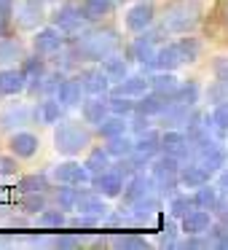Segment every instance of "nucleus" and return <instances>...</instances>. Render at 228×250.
Listing matches in <instances>:
<instances>
[{"label": "nucleus", "mask_w": 228, "mask_h": 250, "mask_svg": "<svg viewBox=\"0 0 228 250\" xmlns=\"http://www.w3.org/2000/svg\"><path fill=\"white\" fill-rule=\"evenodd\" d=\"M67 46L81 62H102L121 51V38L110 27H86L78 35H67Z\"/></svg>", "instance_id": "nucleus-1"}, {"label": "nucleus", "mask_w": 228, "mask_h": 250, "mask_svg": "<svg viewBox=\"0 0 228 250\" xmlns=\"http://www.w3.org/2000/svg\"><path fill=\"white\" fill-rule=\"evenodd\" d=\"M201 17H204V6L199 0H177L164 8L161 24L172 35H188L201 24Z\"/></svg>", "instance_id": "nucleus-2"}, {"label": "nucleus", "mask_w": 228, "mask_h": 250, "mask_svg": "<svg viewBox=\"0 0 228 250\" xmlns=\"http://www.w3.org/2000/svg\"><path fill=\"white\" fill-rule=\"evenodd\" d=\"M94 140V132L86 126V121H59L54 129V148L59 156H78L81 151H86Z\"/></svg>", "instance_id": "nucleus-3"}, {"label": "nucleus", "mask_w": 228, "mask_h": 250, "mask_svg": "<svg viewBox=\"0 0 228 250\" xmlns=\"http://www.w3.org/2000/svg\"><path fill=\"white\" fill-rule=\"evenodd\" d=\"M51 24L54 27H59L65 35H78L81 30H86V14H83L81 6H73V3H65V6H59L54 14H51Z\"/></svg>", "instance_id": "nucleus-4"}, {"label": "nucleus", "mask_w": 228, "mask_h": 250, "mask_svg": "<svg viewBox=\"0 0 228 250\" xmlns=\"http://www.w3.org/2000/svg\"><path fill=\"white\" fill-rule=\"evenodd\" d=\"M92 178H94V175L86 169V164H78V162H73V159H67V162L57 164V167L51 169V180H54V183L92 186Z\"/></svg>", "instance_id": "nucleus-5"}, {"label": "nucleus", "mask_w": 228, "mask_h": 250, "mask_svg": "<svg viewBox=\"0 0 228 250\" xmlns=\"http://www.w3.org/2000/svg\"><path fill=\"white\" fill-rule=\"evenodd\" d=\"M14 19H17V24L22 30H40V24L46 19L43 0H17Z\"/></svg>", "instance_id": "nucleus-6"}, {"label": "nucleus", "mask_w": 228, "mask_h": 250, "mask_svg": "<svg viewBox=\"0 0 228 250\" xmlns=\"http://www.w3.org/2000/svg\"><path fill=\"white\" fill-rule=\"evenodd\" d=\"M33 119H35V110H30V105H24V103H8L6 108L0 110V129H3V132L24 129V126H27Z\"/></svg>", "instance_id": "nucleus-7"}, {"label": "nucleus", "mask_w": 228, "mask_h": 250, "mask_svg": "<svg viewBox=\"0 0 228 250\" xmlns=\"http://www.w3.org/2000/svg\"><path fill=\"white\" fill-rule=\"evenodd\" d=\"M148 194H156V178L151 175V169H148V172L142 169V172L132 175V178L126 180L121 199H124V205H126V207H129L132 202L142 199V196H148Z\"/></svg>", "instance_id": "nucleus-8"}, {"label": "nucleus", "mask_w": 228, "mask_h": 250, "mask_svg": "<svg viewBox=\"0 0 228 250\" xmlns=\"http://www.w3.org/2000/svg\"><path fill=\"white\" fill-rule=\"evenodd\" d=\"M124 186H126V178L115 167H108L105 172H97L92 178V188L99 191L105 199H115V196H121L124 194Z\"/></svg>", "instance_id": "nucleus-9"}, {"label": "nucleus", "mask_w": 228, "mask_h": 250, "mask_svg": "<svg viewBox=\"0 0 228 250\" xmlns=\"http://www.w3.org/2000/svg\"><path fill=\"white\" fill-rule=\"evenodd\" d=\"M33 46H35V51L38 54H43V57H51V54H57L59 49H65L67 46V35L62 33L59 27H40L38 33H35V38H33Z\"/></svg>", "instance_id": "nucleus-10"}, {"label": "nucleus", "mask_w": 228, "mask_h": 250, "mask_svg": "<svg viewBox=\"0 0 228 250\" xmlns=\"http://www.w3.org/2000/svg\"><path fill=\"white\" fill-rule=\"evenodd\" d=\"M153 24H156V8L151 0H140L126 11V30H132V33H145Z\"/></svg>", "instance_id": "nucleus-11"}, {"label": "nucleus", "mask_w": 228, "mask_h": 250, "mask_svg": "<svg viewBox=\"0 0 228 250\" xmlns=\"http://www.w3.org/2000/svg\"><path fill=\"white\" fill-rule=\"evenodd\" d=\"M156 46L158 43L148 33H137L134 43H132V60L140 62L142 73H153V70H156V51H158Z\"/></svg>", "instance_id": "nucleus-12"}, {"label": "nucleus", "mask_w": 228, "mask_h": 250, "mask_svg": "<svg viewBox=\"0 0 228 250\" xmlns=\"http://www.w3.org/2000/svg\"><path fill=\"white\" fill-rule=\"evenodd\" d=\"M161 205H164V199L158 194H148V196H142V199L132 202L126 210L132 212V218H134L137 226H142V223H153V221H156L158 212H161Z\"/></svg>", "instance_id": "nucleus-13"}, {"label": "nucleus", "mask_w": 228, "mask_h": 250, "mask_svg": "<svg viewBox=\"0 0 228 250\" xmlns=\"http://www.w3.org/2000/svg\"><path fill=\"white\" fill-rule=\"evenodd\" d=\"M81 116H83V121H86V124H92L94 129H97V126L110 116L108 94H89V97L81 103Z\"/></svg>", "instance_id": "nucleus-14"}, {"label": "nucleus", "mask_w": 228, "mask_h": 250, "mask_svg": "<svg viewBox=\"0 0 228 250\" xmlns=\"http://www.w3.org/2000/svg\"><path fill=\"white\" fill-rule=\"evenodd\" d=\"M40 148V137L35 132L27 129H17L11 137H8V151L14 153L17 159H33Z\"/></svg>", "instance_id": "nucleus-15"}, {"label": "nucleus", "mask_w": 228, "mask_h": 250, "mask_svg": "<svg viewBox=\"0 0 228 250\" xmlns=\"http://www.w3.org/2000/svg\"><path fill=\"white\" fill-rule=\"evenodd\" d=\"M78 81H81L83 92L86 94H110V76L99 67H86V70H78Z\"/></svg>", "instance_id": "nucleus-16"}, {"label": "nucleus", "mask_w": 228, "mask_h": 250, "mask_svg": "<svg viewBox=\"0 0 228 250\" xmlns=\"http://www.w3.org/2000/svg\"><path fill=\"white\" fill-rule=\"evenodd\" d=\"M215 215L212 210H201V207H193L188 215L180 218V231L183 234H207V229L212 226Z\"/></svg>", "instance_id": "nucleus-17"}, {"label": "nucleus", "mask_w": 228, "mask_h": 250, "mask_svg": "<svg viewBox=\"0 0 228 250\" xmlns=\"http://www.w3.org/2000/svg\"><path fill=\"white\" fill-rule=\"evenodd\" d=\"M27 86H30V81L22 73V67H3L0 70V94L14 97V94H22Z\"/></svg>", "instance_id": "nucleus-18"}, {"label": "nucleus", "mask_w": 228, "mask_h": 250, "mask_svg": "<svg viewBox=\"0 0 228 250\" xmlns=\"http://www.w3.org/2000/svg\"><path fill=\"white\" fill-rule=\"evenodd\" d=\"M78 212H92V215H108L110 207L105 205V196L99 194V191L94 188H86V186H81V191H78Z\"/></svg>", "instance_id": "nucleus-19"}, {"label": "nucleus", "mask_w": 228, "mask_h": 250, "mask_svg": "<svg viewBox=\"0 0 228 250\" xmlns=\"http://www.w3.org/2000/svg\"><path fill=\"white\" fill-rule=\"evenodd\" d=\"M65 110L67 108L57 97H43L38 103V108H35V121L46 126H57L62 121V116H65Z\"/></svg>", "instance_id": "nucleus-20"}, {"label": "nucleus", "mask_w": 228, "mask_h": 250, "mask_svg": "<svg viewBox=\"0 0 228 250\" xmlns=\"http://www.w3.org/2000/svg\"><path fill=\"white\" fill-rule=\"evenodd\" d=\"M145 92H151V76L140 73V76H126L124 81H118L110 94H126V97H142Z\"/></svg>", "instance_id": "nucleus-21"}, {"label": "nucleus", "mask_w": 228, "mask_h": 250, "mask_svg": "<svg viewBox=\"0 0 228 250\" xmlns=\"http://www.w3.org/2000/svg\"><path fill=\"white\" fill-rule=\"evenodd\" d=\"M110 248H124V250H148L151 242H148L145 234L140 231H129V229H115L110 231Z\"/></svg>", "instance_id": "nucleus-22"}, {"label": "nucleus", "mask_w": 228, "mask_h": 250, "mask_svg": "<svg viewBox=\"0 0 228 250\" xmlns=\"http://www.w3.org/2000/svg\"><path fill=\"white\" fill-rule=\"evenodd\" d=\"M196 162L215 175V172H220V169L228 167V148L223 146V140H217L212 148H207L204 153H199V159H196Z\"/></svg>", "instance_id": "nucleus-23"}, {"label": "nucleus", "mask_w": 228, "mask_h": 250, "mask_svg": "<svg viewBox=\"0 0 228 250\" xmlns=\"http://www.w3.org/2000/svg\"><path fill=\"white\" fill-rule=\"evenodd\" d=\"M67 78V73H62V70H51V73H46V76H40L38 81H33L30 83V94L33 97H51V94H57V89H59V83Z\"/></svg>", "instance_id": "nucleus-24"}, {"label": "nucleus", "mask_w": 228, "mask_h": 250, "mask_svg": "<svg viewBox=\"0 0 228 250\" xmlns=\"http://www.w3.org/2000/svg\"><path fill=\"white\" fill-rule=\"evenodd\" d=\"M212 172L207 167H201L199 162H188L180 167V183H183V188H199V186L209 183Z\"/></svg>", "instance_id": "nucleus-25"}, {"label": "nucleus", "mask_w": 228, "mask_h": 250, "mask_svg": "<svg viewBox=\"0 0 228 250\" xmlns=\"http://www.w3.org/2000/svg\"><path fill=\"white\" fill-rule=\"evenodd\" d=\"M83 86H81V81H78V76L76 78H65V81L59 83V89H57V100H59L65 108H78V105L83 103Z\"/></svg>", "instance_id": "nucleus-26"}, {"label": "nucleus", "mask_w": 228, "mask_h": 250, "mask_svg": "<svg viewBox=\"0 0 228 250\" xmlns=\"http://www.w3.org/2000/svg\"><path fill=\"white\" fill-rule=\"evenodd\" d=\"M180 65H185V60H183V54H180V46H177V43H164V46H158V51H156V70H169V73H174Z\"/></svg>", "instance_id": "nucleus-27"}, {"label": "nucleus", "mask_w": 228, "mask_h": 250, "mask_svg": "<svg viewBox=\"0 0 228 250\" xmlns=\"http://www.w3.org/2000/svg\"><path fill=\"white\" fill-rule=\"evenodd\" d=\"M204 121L212 126L215 137L226 140V137H228V100H223V103L212 105L209 113H204Z\"/></svg>", "instance_id": "nucleus-28"}, {"label": "nucleus", "mask_w": 228, "mask_h": 250, "mask_svg": "<svg viewBox=\"0 0 228 250\" xmlns=\"http://www.w3.org/2000/svg\"><path fill=\"white\" fill-rule=\"evenodd\" d=\"M169 105V97H161L156 92H145L142 97H137V110L134 113H145V116H161Z\"/></svg>", "instance_id": "nucleus-29"}, {"label": "nucleus", "mask_w": 228, "mask_h": 250, "mask_svg": "<svg viewBox=\"0 0 228 250\" xmlns=\"http://www.w3.org/2000/svg\"><path fill=\"white\" fill-rule=\"evenodd\" d=\"M134 151L137 153H145V156L156 159L158 153H161V132L156 129H148L142 132V135L134 137Z\"/></svg>", "instance_id": "nucleus-30"}, {"label": "nucleus", "mask_w": 228, "mask_h": 250, "mask_svg": "<svg viewBox=\"0 0 228 250\" xmlns=\"http://www.w3.org/2000/svg\"><path fill=\"white\" fill-rule=\"evenodd\" d=\"M177 86H180V81L174 78V73H169V70H156L151 76V92L161 94V97H172V94L177 92Z\"/></svg>", "instance_id": "nucleus-31"}, {"label": "nucleus", "mask_w": 228, "mask_h": 250, "mask_svg": "<svg viewBox=\"0 0 228 250\" xmlns=\"http://www.w3.org/2000/svg\"><path fill=\"white\" fill-rule=\"evenodd\" d=\"M126 132H129V119H126V116H115V113H110L108 119L97 126V135L105 137V140L118 137V135H126Z\"/></svg>", "instance_id": "nucleus-32"}, {"label": "nucleus", "mask_w": 228, "mask_h": 250, "mask_svg": "<svg viewBox=\"0 0 228 250\" xmlns=\"http://www.w3.org/2000/svg\"><path fill=\"white\" fill-rule=\"evenodd\" d=\"M78 191L81 186H70V183H57V191H54V202L59 210H76L78 207Z\"/></svg>", "instance_id": "nucleus-33"}, {"label": "nucleus", "mask_w": 228, "mask_h": 250, "mask_svg": "<svg viewBox=\"0 0 228 250\" xmlns=\"http://www.w3.org/2000/svg\"><path fill=\"white\" fill-rule=\"evenodd\" d=\"M17 60H24V49H22V43H19L17 38H11V35L0 38V65L8 67V65H14Z\"/></svg>", "instance_id": "nucleus-34"}, {"label": "nucleus", "mask_w": 228, "mask_h": 250, "mask_svg": "<svg viewBox=\"0 0 228 250\" xmlns=\"http://www.w3.org/2000/svg\"><path fill=\"white\" fill-rule=\"evenodd\" d=\"M19 194H46L51 188L49 186V175L46 172H33V175H24L19 180Z\"/></svg>", "instance_id": "nucleus-35"}, {"label": "nucleus", "mask_w": 228, "mask_h": 250, "mask_svg": "<svg viewBox=\"0 0 228 250\" xmlns=\"http://www.w3.org/2000/svg\"><path fill=\"white\" fill-rule=\"evenodd\" d=\"M105 151L113 159L132 156V153H134V137H129V132H126V135H118V137H110V140L105 143Z\"/></svg>", "instance_id": "nucleus-36"}, {"label": "nucleus", "mask_w": 228, "mask_h": 250, "mask_svg": "<svg viewBox=\"0 0 228 250\" xmlns=\"http://www.w3.org/2000/svg\"><path fill=\"white\" fill-rule=\"evenodd\" d=\"M83 164H86V169H89L92 175H97V172H105L108 167H113V156L105 151V146H102V148H92Z\"/></svg>", "instance_id": "nucleus-37"}, {"label": "nucleus", "mask_w": 228, "mask_h": 250, "mask_svg": "<svg viewBox=\"0 0 228 250\" xmlns=\"http://www.w3.org/2000/svg\"><path fill=\"white\" fill-rule=\"evenodd\" d=\"M113 6H115V0H81V8L89 22H97V19L108 17L113 11Z\"/></svg>", "instance_id": "nucleus-38"}, {"label": "nucleus", "mask_w": 228, "mask_h": 250, "mask_svg": "<svg viewBox=\"0 0 228 250\" xmlns=\"http://www.w3.org/2000/svg\"><path fill=\"white\" fill-rule=\"evenodd\" d=\"M22 73L24 76H27V81L33 83V81H38L40 76H46V73H49V67H46V60H43V54H38V51H35V57H24L22 60Z\"/></svg>", "instance_id": "nucleus-39"}, {"label": "nucleus", "mask_w": 228, "mask_h": 250, "mask_svg": "<svg viewBox=\"0 0 228 250\" xmlns=\"http://www.w3.org/2000/svg\"><path fill=\"white\" fill-rule=\"evenodd\" d=\"M217 199H220V188L217 186H199V188H193V202L196 207H201V210H212V207L217 205Z\"/></svg>", "instance_id": "nucleus-40"}, {"label": "nucleus", "mask_w": 228, "mask_h": 250, "mask_svg": "<svg viewBox=\"0 0 228 250\" xmlns=\"http://www.w3.org/2000/svg\"><path fill=\"white\" fill-rule=\"evenodd\" d=\"M99 65H102V70L110 76V81H113V83L124 81V78L129 76V65H126V60H121L118 54H113V57H108V60H102Z\"/></svg>", "instance_id": "nucleus-41"}, {"label": "nucleus", "mask_w": 228, "mask_h": 250, "mask_svg": "<svg viewBox=\"0 0 228 250\" xmlns=\"http://www.w3.org/2000/svg\"><path fill=\"white\" fill-rule=\"evenodd\" d=\"M67 221H70V218H67L65 210H59V207H57V210H49V207H46L43 212L35 215V223H38L40 229H62V226H67Z\"/></svg>", "instance_id": "nucleus-42"}, {"label": "nucleus", "mask_w": 228, "mask_h": 250, "mask_svg": "<svg viewBox=\"0 0 228 250\" xmlns=\"http://www.w3.org/2000/svg\"><path fill=\"white\" fill-rule=\"evenodd\" d=\"M108 103H110V113L126 116V119L137 110V97H126V94H108Z\"/></svg>", "instance_id": "nucleus-43"}, {"label": "nucleus", "mask_w": 228, "mask_h": 250, "mask_svg": "<svg viewBox=\"0 0 228 250\" xmlns=\"http://www.w3.org/2000/svg\"><path fill=\"white\" fill-rule=\"evenodd\" d=\"M196 207L193 202V194H174L172 199H169V218H174V221H180L183 215H188L190 210Z\"/></svg>", "instance_id": "nucleus-44"}, {"label": "nucleus", "mask_w": 228, "mask_h": 250, "mask_svg": "<svg viewBox=\"0 0 228 250\" xmlns=\"http://www.w3.org/2000/svg\"><path fill=\"white\" fill-rule=\"evenodd\" d=\"M46 207H49L46 194H22V202H19V210H22L24 215H38Z\"/></svg>", "instance_id": "nucleus-45"}, {"label": "nucleus", "mask_w": 228, "mask_h": 250, "mask_svg": "<svg viewBox=\"0 0 228 250\" xmlns=\"http://www.w3.org/2000/svg\"><path fill=\"white\" fill-rule=\"evenodd\" d=\"M180 172L177 175H161V178H156V194L161 196V199H172L174 194H180Z\"/></svg>", "instance_id": "nucleus-46"}, {"label": "nucleus", "mask_w": 228, "mask_h": 250, "mask_svg": "<svg viewBox=\"0 0 228 250\" xmlns=\"http://www.w3.org/2000/svg\"><path fill=\"white\" fill-rule=\"evenodd\" d=\"M199 94H201L199 83L188 81V83H180L177 92H174L169 100H172V103H183V105H196V103H199Z\"/></svg>", "instance_id": "nucleus-47"}, {"label": "nucleus", "mask_w": 228, "mask_h": 250, "mask_svg": "<svg viewBox=\"0 0 228 250\" xmlns=\"http://www.w3.org/2000/svg\"><path fill=\"white\" fill-rule=\"evenodd\" d=\"M177 231H180V223H174V218H169L161 226V231H158L156 245L158 248H174V245H177Z\"/></svg>", "instance_id": "nucleus-48"}, {"label": "nucleus", "mask_w": 228, "mask_h": 250, "mask_svg": "<svg viewBox=\"0 0 228 250\" xmlns=\"http://www.w3.org/2000/svg\"><path fill=\"white\" fill-rule=\"evenodd\" d=\"M174 248L177 250H207V248H212V242L207 234H185V239H177Z\"/></svg>", "instance_id": "nucleus-49"}, {"label": "nucleus", "mask_w": 228, "mask_h": 250, "mask_svg": "<svg viewBox=\"0 0 228 250\" xmlns=\"http://www.w3.org/2000/svg\"><path fill=\"white\" fill-rule=\"evenodd\" d=\"M83 237L81 234H70V231H59L57 229V234L51 237V248H62V250H70V248H81Z\"/></svg>", "instance_id": "nucleus-50"}, {"label": "nucleus", "mask_w": 228, "mask_h": 250, "mask_svg": "<svg viewBox=\"0 0 228 250\" xmlns=\"http://www.w3.org/2000/svg\"><path fill=\"white\" fill-rule=\"evenodd\" d=\"M177 46H180V54H183V60L188 62V65L199 60V54H201V43H199V38H180V41H177Z\"/></svg>", "instance_id": "nucleus-51"}, {"label": "nucleus", "mask_w": 228, "mask_h": 250, "mask_svg": "<svg viewBox=\"0 0 228 250\" xmlns=\"http://www.w3.org/2000/svg\"><path fill=\"white\" fill-rule=\"evenodd\" d=\"M70 229H99L102 226V215H92V212H78L76 218L67 221Z\"/></svg>", "instance_id": "nucleus-52"}, {"label": "nucleus", "mask_w": 228, "mask_h": 250, "mask_svg": "<svg viewBox=\"0 0 228 250\" xmlns=\"http://www.w3.org/2000/svg\"><path fill=\"white\" fill-rule=\"evenodd\" d=\"M148 129H153V121H151V116H145V113H132L129 116V132L132 135H142V132H148Z\"/></svg>", "instance_id": "nucleus-53"}, {"label": "nucleus", "mask_w": 228, "mask_h": 250, "mask_svg": "<svg viewBox=\"0 0 228 250\" xmlns=\"http://www.w3.org/2000/svg\"><path fill=\"white\" fill-rule=\"evenodd\" d=\"M207 100H209L212 105H217V103H223V100H228V86L223 81H215L209 89H207Z\"/></svg>", "instance_id": "nucleus-54"}, {"label": "nucleus", "mask_w": 228, "mask_h": 250, "mask_svg": "<svg viewBox=\"0 0 228 250\" xmlns=\"http://www.w3.org/2000/svg\"><path fill=\"white\" fill-rule=\"evenodd\" d=\"M17 156H0V178H11V175H17Z\"/></svg>", "instance_id": "nucleus-55"}, {"label": "nucleus", "mask_w": 228, "mask_h": 250, "mask_svg": "<svg viewBox=\"0 0 228 250\" xmlns=\"http://www.w3.org/2000/svg\"><path fill=\"white\" fill-rule=\"evenodd\" d=\"M212 215H215V221H223V223H228V194H220V199H217V205L212 207Z\"/></svg>", "instance_id": "nucleus-56"}, {"label": "nucleus", "mask_w": 228, "mask_h": 250, "mask_svg": "<svg viewBox=\"0 0 228 250\" xmlns=\"http://www.w3.org/2000/svg\"><path fill=\"white\" fill-rule=\"evenodd\" d=\"M212 70H215V78L217 81H223L228 86V57H217L215 65H212Z\"/></svg>", "instance_id": "nucleus-57"}, {"label": "nucleus", "mask_w": 228, "mask_h": 250, "mask_svg": "<svg viewBox=\"0 0 228 250\" xmlns=\"http://www.w3.org/2000/svg\"><path fill=\"white\" fill-rule=\"evenodd\" d=\"M14 3H17V0H0V17L3 19H11L14 17Z\"/></svg>", "instance_id": "nucleus-58"}, {"label": "nucleus", "mask_w": 228, "mask_h": 250, "mask_svg": "<svg viewBox=\"0 0 228 250\" xmlns=\"http://www.w3.org/2000/svg\"><path fill=\"white\" fill-rule=\"evenodd\" d=\"M217 188H220V194H228V167L220 169V175H217Z\"/></svg>", "instance_id": "nucleus-59"}, {"label": "nucleus", "mask_w": 228, "mask_h": 250, "mask_svg": "<svg viewBox=\"0 0 228 250\" xmlns=\"http://www.w3.org/2000/svg\"><path fill=\"white\" fill-rule=\"evenodd\" d=\"M8 22H11V19H3V17H0V38L11 35V27H8Z\"/></svg>", "instance_id": "nucleus-60"}, {"label": "nucleus", "mask_w": 228, "mask_h": 250, "mask_svg": "<svg viewBox=\"0 0 228 250\" xmlns=\"http://www.w3.org/2000/svg\"><path fill=\"white\" fill-rule=\"evenodd\" d=\"M223 22H226V27H228V0H226V6H223Z\"/></svg>", "instance_id": "nucleus-61"}, {"label": "nucleus", "mask_w": 228, "mask_h": 250, "mask_svg": "<svg viewBox=\"0 0 228 250\" xmlns=\"http://www.w3.org/2000/svg\"><path fill=\"white\" fill-rule=\"evenodd\" d=\"M115 3H129V0H115Z\"/></svg>", "instance_id": "nucleus-62"}, {"label": "nucleus", "mask_w": 228, "mask_h": 250, "mask_svg": "<svg viewBox=\"0 0 228 250\" xmlns=\"http://www.w3.org/2000/svg\"><path fill=\"white\" fill-rule=\"evenodd\" d=\"M43 3H54V0H43Z\"/></svg>", "instance_id": "nucleus-63"}]
</instances>
